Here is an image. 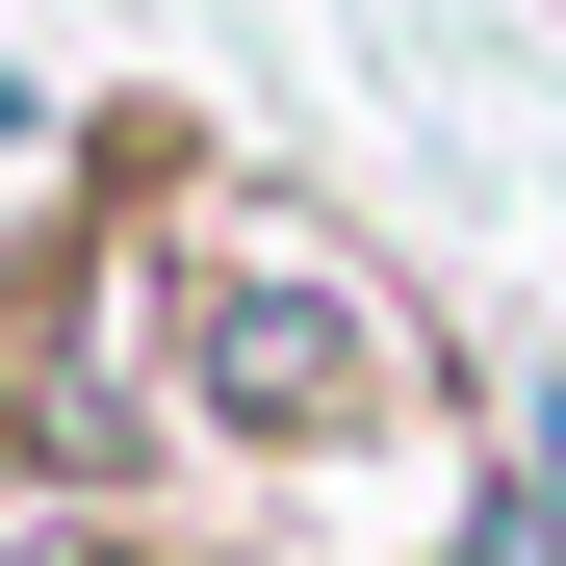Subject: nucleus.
Here are the masks:
<instances>
[{
	"label": "nucleus",
	"mask_w": 566,
	"mask_h": 566,
	"mask_svg": "<svg viewBox=\"0 0 566 566\" xmlns=\"http://www.w3.org/2000/svg\"><path fill=\"white\" fill-rule=\"evenodd\" d=\"M155 387H180V438H232V463H360V438H438L463 360L412 335V283L360 258L335 207L155 180Z\"/></svg>",
	"instance_id": "obj_1"
},
{
	"label": "nucleus",
	"mask_w": 566,
	"mask_h": 566,
	"mask_svg": "<svg viewBox=\"0 0 566 566\" xmlns=\"http://www.w3.org/2000/svg\"><path fill=\"white\" fill-rule=\"evenodd\" d=\"M438 566H566V541H541V515H515V490H490V515H463V541H438Z\"/></svg>",
	"instance_id": "obj_2"
}]
</instances>
